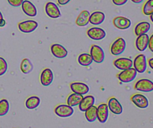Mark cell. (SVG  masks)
<instances>
[{
	"mask_svg": "<svg viewBox=\"0 0 153 128\" xmlns=\"http://www.w3.org/2000/svg\"><path fill=\"white\" fill-rule=\"evenodd\" d=\"M22 9L24 13L28 16H35L37 15V8L33 3L28 0H25L22 4Z\"/></svg>",
	"mask_w": 153,
	"mask_h": 128,
	"instance_id": "d6986e66",
	"label": "cell"
},
{
	"mask_svg": "<svg viewBox=\"0 0 153 128\" xmlns=\"http://www.w3.org/2000/svg\"><path fill=\"white\" fill-rule=\"evenodd\" d=\"M133 65H134V68L135 69L137 73H144L147 68V61H146V56L143 54H140L137 56H136L134 61H133Z\"/></svg>",
	"mask_w": 153,
	"mask_h": 128,
	"instance_id": "7a4b0ae2",
	"label": "cell"
},
{
	"mask_svg": "<svg viewBox=\"0 0 153 128\" xmlns=\"http://www.w3.org/2000/svg\"><path fill=\"white\" fill-rule=\"evenodd\" d=\"M114 64L119 70H124L132 67L133 61L128 58H119L114 61Z\"/></svg>",
	"mask_w": 153,
	"mask_h": 128,
	"instance_id": "2e32d148",
	"label": "cell"
},
{
	"mask_svg": "<svg viewBox=\"0 0 153 128\" xmlns=\"http://www.w3.org/2000/svg\"><path fill=\"white\" fill-rule=\"evenodd\" d=\"M91 55L96 63H102L105 59V52L98 45H93L91 48Z\"/></svg>",
	"mask_w": 153,
	"mask_h": 128,
	"instance_id": "8992f818",
	"label": "cell"
},
{
	"mask_svg": "<svg viewBox=\"0 0 153 128\" xmlns=\"http://www.w3.org/2000/svg\"><path fill=\"white\" fill-rule=\"evenodd\" d=\"M33 64L28 58H24L20 64V70L25 74H28L33 70Z\"/></svg>",
	"mask_w": 153,
	"mask_h": 128,
	"instance_id": "4316f807",
	"label": "cell"
},
{
	"mask_svg": "<svg viewBox=\"0 0 153 128\" xmlns=\"http://www.w3.org/2000/svg\"><path fill=\"white\" fill-rule=\"evenodd\" d=\"M40 103V99L37 96H31L28 97L25 101V106L28 109H34L39 106Z\"/></svg>",
	"mask_w": 153,
	"mask_h": 128,
	"instance_id": "484cf974",
	"label": "cell"
},
{
	"mask_svg": "<svg viewBox=\"0 0 153 128\" xmlns=\"http://www.w3.org/2000/svg\"><path fill=\"white\" fill-rule=\"evenodd\" d=\"M113 23L116 28L119 29H127L131 26V22L129 19L124 16H117L115 17L113 20Z\"/></svg>",
	"mask_w": 153,
	"mask_h": 128,
	"instance_id": "e0dca14e",
	"label": "cell"
},
{
	"mask_svg": "<svg viewBox=\"0 0 153 128\" xmlns=\"http://www.w3.org/2000/svg\"><path fill=\"white\" fill-rule=\"evenodd\" d=\"M38 26V23L34 20H26L19 22L18 28L23 33H31Z\"/></svg>",
	"mask_w": 153,
	"mask_h": 128,
	"instance_id": "ba28073f",
	"label": "cell"
},
{
	"mask_svg": "<svg viewBox=\"0 0 153 128\" xmlns=\"http://www.w3.org/2000/svg\"><path fill=\"white\" fill-rule=\"evenodd\" d=\"M90 12L88 10H82L76 20V25L79 26H86L90 21Z\"/></svg>",
	"mask_w": 153,
	"mask_h": 128,
	"instance_id": "7402d4cb",
	"label": "cell"
},
{
	"mask_svg": "<svg viewBox=\"0 0 153 128\" xmlns=\"http://www.w3.org/2000/svg\"><path fill=\"white\" fill-rule=\"evenodd\" d=\"M105 18V15L103 12L95 11L90 15V21L92 25H98L102 23Z\"/></svg>",
	"mask_w": 153,
	"mask_h": 128,
	"instance_id": "44dd1931",
	"label": "cell"
},
{
	"mask_svg": "<svg viewBox=\"0 0 153 128\" xmlns=\"http://www.w3.org/2000/svg\"><path fill=\"white\" fill-rule=\"evenodd\" d=\"M151 28V25L148 22H139L134 28V32L137 36L142 35V34H146L149 31Z\"/></svg>",
	"mask_w": 153,
	"mask_h": 128,
	"instance_id": "603a6c76",
	"label": "cell"
},
{
	"mask_svg": "<svg viewBox=\"0 0 153 128\" xmlns=\"http://www.w3.org/2000/svg\"><path fill=\"white\" fill-rule=\"evenodd\" d=\"M150 19H151V20H152V22H153V13L150 15Z\"/></svg>",
	"mask_w": 153,
	"mask_h": 128,
	"instance_id": "ab89813d",
	"label": "cell"
},
{
	"mask_svg": "<svg viewBox=\"0 0 153 128\" xmlns=\"http://www.w3.org/2000/svg\"><path fill=\"white\" fill-rule=\"evenodd\" d=\"M71 0H58V4H61V5H64V4H67V3H69Z\"/></svg>",
	"mask_w": 153,
	"mask_h": 128,
	"instance_id": "e575fe53",
	"label": "cell"
},
{
	"mask_svg": "<svg viewBox=\"0 0 153 128\" xmlns=\"http://www.w3.org/2000/svg\"><path fill=\"white\" fill-rule=\"evenodd\" d=\"M24 0H7L9 4L13 7H19L22 5Z\"/></svg>",
	"mask_w": 153,
	"mask_h": 128,
	"instance_id": "1f68e13d",
	"label": "cell"
},
{
	"mask_svg": "<svg viewBox=\"0 0 153 128\" xmlns=\"http://www.w3.org/2000/svg\"><path fill=\"white\" fill-rule=\"evenodd\" d=\"M148 47L150 49L151 52H153V34L151 35V37H149V45H148Z\"/></svg>",
	"mask_w": 153,
	"mask_h": 128,
	"instance_id": "836d02e7",
	"label": "cell"
},
{
	"mask_svg": "<svg viewBox=\"0 0 153 128\" xmlns=\"http://www.w3.org/2000/svg\"><path fill=\"white\" fill-rule=\"evenodd\" d=\"M94 103H95V98H94V96H86V97H83L82 101L79 103V110L82 111V112H85L87 109H88L90 107L94 106Z\"/></svg>",
	"mask_w": 153,
	"mask_h": 128,
	"instance_id": "ffe728a7",
	"label": "cell"
},
{
	"mask_svg": "<svg viewBox=\"0 0 153 128\" xmlns=\"http://www.w3.org/2000/svg\"><path fill=\"white\" fill-rule=\"evenodd\" d=\"M7 70V61L3 58L0 57V76H2L6 73Z\"/></svg>",
	"mask_w": 153,
	"mask_h": 128,
	"instance_id": "4dcf8cb0",
	"label": "cell"
},
{
	"mask_svg": "<svg viewBox=\"0 0 153 128\" xmlns=\"http://www.w3.org/2000/svg\"><path fill=\"white\" fill-rule=\"evenodd\" d=\"M83 97H84L83 95L76 94V93H73V94H70L69 97H67V105L72 106V107L79 106L80 102L82 101V100L83 99Z\"/></svg>",
	"mask_w": 153,
	"mask_h": 128,
	"instance_id": "cb8c5ba5",
	"label": "cell"
},
{
	"mask_svg": "<svg viewBox=\"0 0 153 128\" xmlns=\"http://www.w3.org/2000/svg\"><path fill=\"white\" fill-rule=\"evenodd\" d=\"M70 89L73 93H76L81 95L87 94L90 91L88 85L83 82H73L70 84Z\"/></svg>",
	"mask_w": 153,
	"mask_h": 128,
	"instance_id": "4fadbf2b",
	"label": "cell"
},
{
	"mask_svg": "<svg viewBox=\"0 0 153 128\" xmlns=\"http://www.w3.org/2000/svg\"><path fill=\"white\" fill-rule=\"evenodd\" d=\"M55 113L61 118H68L74 113V109L67 104H60L55 109Z\"/></svg>",
	"mask_w": 153,
	"mask_h": 128,
	"instance_id": "3957f363",
	"label": "cell"
},
{
	"mask_svg": "<svg viewBox=\"0 0 153 128\" xmlns=\"http://www.w3.org/2000/svg\"><path fill=\"white\" fill-rule=\"evenodd\" d=\"M10 108L8 101L6 99H2L0 100V116H4L7 114Z\"/></svg>",
	"mask_w": 153,
	"mask_h": 128,
	"instance_id": "f1b7e54d",
	"label": "cell"
},
{
	"mask_svg": "<svg viewBox=\"0 0 153 128\" xmlns=\"http://www.w3.org/2000/svg\"><path fill=\"white\" fill-rule=\"evenodd\" d=\"M53 79V72L49 68L44 69L40 74V82L43 86H49V85H51Z\"/></svg>",
	"mask_w": 153,
	"mask_h": 128,
	"instance_id": "5bb4252c",
	"label": "cell"
},
{
	"mask_svg": "<svg viewBox=\"0 0 153 128\" xmlns=\"http://www.w3.org/2000/svg\"><path fill=\"white\" fill-rule=\"evenodd\" d=\"M149 37L147 34H142V35L137 36L136 39V47L140 52H143L146 50L149 45Z\"/></svg>",
	"mask_w": 153,
	"mask_h": 128,
	"instance_id": "ac0fdd59",
	"label": "cell"
},
{
	"mask_svg": "<svg viewBox=\"0 0 153 128\" xmlns=\"http://www.w3.org/2000/svg\"><path fill=\"white\" fill-rule=\"evenodd\" d=\"M126 47V40L122 37H119L111 46V52L114 55H119L125 51Z\"/></svg>",
	"mask_w": 153,
	"mask_h": 128,
	"instance_id": "277c9868",
	"label": "cell"
},
{
	"mask_svg": "<svg viewBox=\"0 0 153 128\" xmlns=\"http://www.w3.org/2000/svg\"><path fill=\"white\" fill-rule=\"evenodd\" d=\"M97 107L94 106H92L91 107H90L89 109H87L85 111V118H86L87 121H89V122H94L97 119Z\"/></svg>",
	"mask_w": 153,
	"mask_h": 128,
	"instance_id": "d4e9b609",
	"label": "cell"
},
{
	"mask_svg": "<svg viewBox=\"0 0 153 128\" xmlns=\"http://www.w3.org/2000/svg\"><path fill=\"white\" fill-rule=\"evenodd\" d=\"M88 37L91 38L92 40H102L105 37L106 32L101 28L98 27H93L91 28L87 32Z\"/></svg>",
	"mask_w": 153,
	"mask_h": 128,
	"instance_id": "30bf717a",
	"label": "cell"
},
{
	"mask_svg": "<svg viewBox=\"0 0 153 128\" xmlns=\"http://www.w3.org/2000/svg\"><path fill=\"white\" fill-rule=\"evenodd\" d=\"M2 19H3V16H2V14H1V11H0V20H1Z\"/></svg>",
	"mask_w": 153,
	"mask_h": 128,
	"instance_id": "f35d334b",
	"label": "cell"
},
{
	"mask_svg": "<svg viewBox=\"0 0 153 128\" xmlns=\"http://www.w3.org/2000/svg\"><path fill=\"white\" fill-rule=\"evenodd\" d=\"M78 61H79V63L81 65L86 67V66L91 65L93 63V61H94V60H93L91 54L82 53L79 56Z\"/></svg>",
	"mask_w": 153,
	"mask_h": 128,
	"instance_id": "83f0119b",
	"label": "cell"
},
{
	"mask_svg": "<svg viewBox=\"0 0 153 128\" xmlns=\"http://www.w3.org/2000/svg\"><path fill=\"white\" fill-rule=\"evenodd\" d=\"M108 109L115 115H120L123 113V106L121 103L115 97H111L108 101Z\"/></svg>",
	"mask_w": 153,
	"mask_h": 128,
	"instance_id": "7c38bea8",
	"label": "cell"
},
{
	"mask_svg": "<svg viewBox=\"0 0 153 128\" xmlns=\"http://www.w3.org/2000/svg\"><path fill=\"white\" fill-rule=\"evenodd\" d=\"M131 1H133L134 3H136V4H140V3L143 2V0H131Z\"/></svg>",
	"mask_w": 153,
	"mask_h": 128,
	"instance_id": "74e56055",
	"label": "cell"
},
{
	"mask_svg": "<svg viewBox=\"0 0 153 128\" xmlns=\"http://www.w3.org/2000/svg\"><path fill=\"white\" fill-rule=\"evenodd\" d=\"M45 10H46L47 16H49L51 18L56 19V18L61 16V11H60L58 7L57 6L56 4L52 2V1L46 3V7H45Z\"/></svg>",
	"mask_w": 153,
	"mask_h": 128,
	"instance_id": "8fae6325",
	"label": "cell"
},
{
	"mask_svg": "<svg viewBox=\"0 0 153 128\" xmlns=\"http://www.w3.org/2000/svg\"><path fill=\"white\" fill-rule=\"evenodd\" d=\"M97 119L100 123H105L108 118L109 109L106 103H101L97 107Z\"/></svg>",
	"mask_w": 153,
	"mask_h": 128,
	"instance_id": "9c48e42d",
	"label": "cell"
},
{
	"mask_svg": "<svg viewBox=\"0 0 153 128\" xmlns=\"http://www.w3.org/2000/svg\"><path fill=\"white\" fill-rule=\"evenodd\" d=\"M148 63H149V67H150L151 68H152L153 70V58H150V59L149 60V61H148Z\"/></svg>",
	"mask_w": 153,
	"mask_h": 128,
	"instance_id": "d590c367",
	"label": "cell"
},
{
	"mask_svg": "<svg viewBox=\"0 0 153 128\" xmlns=\"http://www.w3.org/2000/svg\"><path fill=\"white\" fill-rule=\"evenodd\" d=\"M112 1H113V3L114 4H116V5H123V4H125L128 1V0H112Z\"/></svg>",
	"mask_w": 153,
	"mask_h": 128,
	"instance_id": "d6a6232c",
	"label": "cell"
},
{
	"mask_svg": "<svg viewBox=\"0 0 153 128\" xmlns=\"http://www.w3.org/2000/svg\"><path fill=\"white\" fill-rule=\"evenodd\" d=\"M5 23H6V22L4 19H2L1 20H0V27L4 26V25H5Z\"/></svg>",
	"mask_w": 153,
	"mask_h": 128,
	"instance_id": "8d00e7d4",
	"label": "cell"
},
{
	"mask_svg": "<svg viewBox=\"0 0 153 128\" xmlns=\"http://www.w3.org/2000/svg\"><path fill=\"white\" fill-rule=\"evenodd\" d=\"M132 103L140 109H146L149 106V100L146 96L141 94H134L131 97Z\"/></svg>",
	"mask_w": 153,
	"mask_h": 128,
	"instance_id": "52a82bcc",
	"label": "cell"
},
{
	"mask_svg": "<svg viewBox=\"0 0 153 128\" xmlns=\"http://www.w3.org/2000/svg\"><path fill=\"white\" fill-rule=\"evenodd\" d=\"M134 89L142 92H151L153 91V82L147 79H139L134 85Z\"/></svg>",
	"mask_w": 153,
	"mask_h": 128,
	"instance_id": "5b68a950",
	"label": "cell"
},
{
	"mask_svg": "<svg viewBox=\"0 0 153 128\" xmlns=\"http://www.w3.org/2000/svg\"><path fill=\"white\" fill-rule=\"evenodd\" d=\"M143 12L145 15L150 16L153 13V0H148L145 3L143 8Z\"/></svg>",
	"mask_w": 153,
	"mask_h": 128,
	"instance_id": "f546056e",
	"label": "cell"
},
{
	"mask_svg": "<svg viewBox=\"0 0 153 128\" xmlns=\"http://www.w3.org/2000/svg\"><path fill=\"white\" fill-rule=\"evenodd\" d=\"M137 74V72L136 71L135 69L131 67V68L122 70V72H120L117 76L120 82H124V83H128V82H132L136 78Z\"/></svg>",
	"mask_w": 153,
	"mask_h": 128,
	"instance_id": "6da1fadb",
	"label": "cell"
},
{
	"mask_svg": "<svg viewBox=\"0 0 153 128\" xmlns=\"http://www.w3.org/2000/svg\"><path fill=\"white\" fill-rule=\"evenodd\" d=\"M51 52L52 55L58 58H64L67 57L68 52L64 46L58 43H54L51 46Z\"/></svg>",
	"mask_w": 153,
	"mask_h": 128,
	"instance_id": "9a60e30c",
	"label": "cell"
}]
</instances>
